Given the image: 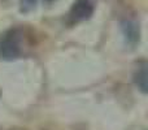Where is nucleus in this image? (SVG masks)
Listing matches in <instances>:
<instances>
[{"label": "nucleus", "instance_id": "1", "mask_svg": "<svg viewBox=\"0 0 148 130\" xmlns=\"http://www.w3.org/2000/svg\"><path fill=\"white\" fill-rule=\"evenodd\" d=\"M26 31L22 28H12L0 38V59L13 61L20 59L25 52Z\"/></svg>", "mask_w": 148, "mask_h": 130}, {"label": "nucleus", "instance_id": "2", "mask_svg": "<svg viewBox=\"0 0 148 130\" xmlns=\"http://www.w3.org/2000/svg\"><path fill=\"white\" fill-rule=\"evenodd\" d=\"M95 7L90 0H77L69 10V18L72 22H82L90 20L94 14Z\"/></svg>", "mask_w": 148, "mask_h": 130}, {"label": "nucleus", "instance_id": "3", "mask_svg": "<svg viewBox=\"0 0 148 130\" xmlns=\"http://www.w3.org/2000/svg\"><path fill=\"white\" fill-rule=\"evenodd\" d=\"M121 30L126 39V43L130 46H136L140 41V28L134 20H125L121 22Z\"/></svg>", "mask_w": 148, "mask_h": 130}, {"label": "nucleus", "instance_id": "4", "mask_svg": "<svg viewBox=\"0 0 148 130\" xmlns=\"http://www.w3.org/2000/svg\"><path fill=\"white\" fill-rule=\"evenodd\" d=\"M147 63L146 61H140L138 64V66L134 70V76H133V81L135 83V86L138 87V90L142 94L146 95L148 91V85H147Z\"/></svg>", "mask_w": 148, "mask_h": 130}, {"label": "nucleus", "instance_id": "5", "mask_svg": "<svg viewBox=\"0 0 148 130\" xmlns=\"http://www.w3.org/2000/svg\"><path fill=\"white\" fill-rule=\"evenodd\" d=\"M36 5V0H21V12L27 13L33 10Z\"/></svg>", "mask_w": 148, "mask_h": 130}, {"label": "nucleus", "instance_id": "6", "mask_svg": "<svg viewBox=\"0 0 148 130\" xmlns=\"http://www.w3.org/2000/svg\"><path fill=\"white\" fill-rule=\"evenodd\" d=\"M46 1H48V3H51V1H55V0H46Z\"/></svg>", "mask_w": 148, "mask_h": 130}]
</instances>
